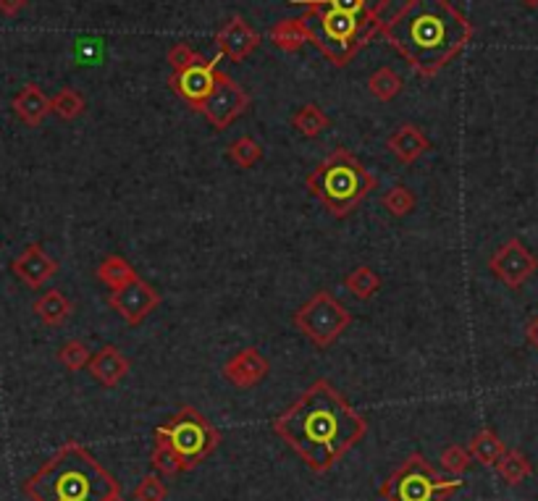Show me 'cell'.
Segmentation results:
<instances>
[{"label": "cell", "instance_id": "34", "mask_svg": "<svg viewBox=\"0 0 538 501\" xmlns=\"http://www.w3.org/2000/svg\"><path fill=\"white\" fill-rule=\"evenodd\" d=\"M470 465H473V454H470V449L467 447L452 444V447H447L441 451V468L449 475L467 473Z\"/></svg>", "mask_w": 538, "mask_h": 501}, {"label": "cell", "instance_id": "10", "mask_svg": "<svg viewBox=\"0 0 538 501\" xmlns=\"http://www.w3.org/2000/svg\"><path fill=\"white\" fill-rule=\"evenodd\" d=\"M218 81H221L218 61H207V58H203V61L195 63V66H187V69H181V71H174L168 84H171V90L179 95L187 106L200 113V108L206 106L207 98L216 92Z\"/></svg>", "mask_w": 538, "mask_h": 501}, {"label": "cell", "instance_id": "11", "mask_svg": "<svg viewBox=\"0 0 538 501\" xmlns=\"http://www.w3.org/2000/svg\"><path fill=\"white\" fill-rule=\"evenodd\" d=\"M250 103H253V100H250V95L242 90V84H236L229 74H221V81H218L216 92L207 98V103L200 108V113L210 121V127H213L216 132H224V129H229L239 116L247 113Z\"/></svg>", "mask_w": 538, "mask_h": 501}, {"label": "cell", "instance_id": "8", "mask_svg": "<svg viewBox=\"0 0 538 501\" xmlns=\"http://www.w3.org/2000/svg\"><path fill=\"white\" fill-rule=\"evenodd\" d=\"M300 334L318 349H329L352 323L350 310L333 297L331 291L321 289L292 316Z\"/></svg>", "mask_w": 538, "mask_h": 501}, {"label": "cell", "instance_id": "14", "mask_svg": "<svg viewBox=\"0 0 538 501\" xmlns=\"http://www.w3.org/2000/svg\"><path fill=\"white\" fill-rule=\"evenodd\" d=\"M268 360L263 357V352L257 346H247V349H239L234 357H229V363L224 365V378L229 381L231 386L236 389H253L257 383L265 381L268 375Z\"/></svg>", "mask_w": 538, "mask_h": 501}, {"label": "cell", "instance_id": "18", "mask_svg": "<svg viewBox=\"0 0 538 501\" xmlns=\"http://www.w3.org/2000/svg\"><path fill=\"white\" fill-rule=\"evenodd\" d=\"M14 110L26 127H40L48 118V113H53L51 98L37 84H24L14 98Z\"/></svg>", "mask_w": 538, "mask_h": 501}, {"label": "cell", "instance_id": "3", "mask_svg": "<svg viewBox=\"0 0 538 501\" xmlns=\"http://www.w3.org/2000/svg\"><path fill=\"white\" fill-rule=\"evenodd\" d=\"M32 501H108L121 494V483L87 449L69 441L24 480Z\"/></svg>", "mask_w": 538, "mask_h": 501}, {"label": "cell", "instance_id": "1", "mask_svg": "<svg viewBox=\"0 0 538 501\" xmlns=\"http://www.w3.org/2000/svg\"><path fill=\"white\" fill-rule=\"evenodd\" d=\"M274 433L312 473H329L365 439L368 421L326 378H318L274 421Z\"/></svg>", "mask_w": 538, "mask_h": 501}, {"label": "cell", "instance_id": "22", "mask_svg": "<svg viewBox=\"0 0 538 501\" xmlns=\"http://www.w3.org/2000/svg\"><path fill=\"white\" fill-rule=\"evenodd\" d=\"M98 279L103 281L105 287L110 291H119L129 287L131 281H137L139 279V273L134 270V265L127 263L124 258H119V255H108L103 263L98 265Z\"/></svg>", "mask_w": 538, "mask_h": 501}, {"label": "cell", "instance_id": "32", "mask_svg": "<svg viewBox=\"0 0 538 501\" xmlns=\"http://www.w3.org/2000/svg\"><path fill=\"white\" fill-rule=\"evenodd\" d=\"M166 496H168V486L158 473L145 475L131 491L134 501H166Z\"/></svg>", "mask_w": 538, "mask_h": 501}, {"label": "cell", "instance_id": "15", "mask_svg": "<svg viewBox=\"0 0 538 501\" xmlns=\"http://www.w3.org/2000/svg\"><path fill=\"white\" fill-rule=\"evenodd\" d=\"M11 270L16 273L19 281H24L29 289H40L58 273V263L40 244H29V247H24V252L11 263Z\"/></svg>", "mask_w": 538, "mask_h": 501}, {"label": "cell", "instance_id": "36", "mask_svg": "<svg viewBox=\"0 0 538 501\" xmlns=\"http://www.w3.org/2000/svg\"><path fill=\"white\" fill-rule=\"evenodd\" d=\"M26 5V0H0V14L3 16H16Z\"/></svg>", "mask_w": 538, "mask_h": 501}, {"label": "cell", "instance_id": "31", "mask_svg": "<svg viewBox=\"0 0 538 501\" xmlns=\"http://www.w3.org/2000/svg\"><path fill=\"white\" fill-rule=\"evenodd\" d=\"M90 360H92L90 346H87L84 342H79V339H72V342H66L61 349H58V363H61L66 370H72V373L87 368V365H90Z\"/></svg>", "mask_w": 538, "mask_h": 501}, {"label": "cell", "instance_id": "12", "mask_svg": "<svg viewBox=\"0 0 538 501\" xmlns=\"http://www.w3.org/2000/svg\"><path fill=\"white\" fill-rule=\"evenodd\" d=\"M160 299L163 297L158 294V289H153L150 284H145L142 279H137L124 289L110 291L108 305L127 326H139L160 305Z\"/></svg>", "mask_w": 538, "mask_h": 501}, {"label": "cell", "instance_id": "16", "mask_svg": "<svg viewBox=\"0 0 538 501\" xmlns=\"http://www.w3.org/2000/svg\"><path fill=\"white\" fill-rule=\"evenodd\" d=\"M87 370H90V375H92L103 389H113V386H119V383L127 378L129 370H131V363H129V357L119 346L108 344V346L98 349V352L92 354Z\"/></svg>", "mask_w": 538, "mask_h": 501}, {"label": "cell", "instance_id": "23", "mask_svg": "<svg viewBox=\"0 0 538 501\" xmlns=\"http://www.w3.org/2000/svg\"><path fill=\"white\" fill-rule=\"evenodd\" d=\"M470 454H473V462H481V465H486V468H496V462L504 457V441L491 430V428H484V430H478L476 436H473V441H470Z\"/></svg>", "mask_w": 538, "mask_h": 501}, {"label": "cell", "instance_id": "25", "mask_svg": "<svg viewBox=\"0 0 538 501\" xmlns=\"http://www.w3.org/2000/svg\"><path fill=\"white\" fill-rule=\"evenodd\" d=\"M368 92L376 98V100H381V103H389V100H394L399 92H402V77L394 71V69H376L370 77H368Z\"/></svg>", "mask_w": 538, "mask_h": 501}, {"label": "cell", "instance_id": "30", "mask_svg": "<svg viewBox=\"0 0 538 501\" xmlns=\"http://www.w3.org/2000/svg\"><path fill=\"white\" fill-rule=\"evenodd\" d=\"M381 205L384 211H389V215L394 218H405L410 215L412 208H415V194L405 184H394L384 197H381Z\"/></svg>", "mask_w": 538, "mask_h": 501}, {"label": "cell", "instance_id": "29", "mask_svg": "<svg viewBox=\"0 0 538 501\" xmlns=\"http://www.w3.org/2000/svg\"><path fill=\"white\" fill-rule=\"evenodd\" d=\"M226 156H229L231 163H236L239 168H253L255 163L263 160V147L257 145L253 137H239V139L231 142Z\"/></svg>", "mask_w": 538, "mask_h": 501}, {"label": "cell", "instance_id": "6", "mask_svg": "<svg viewBox=\"0 0 538 501\" xmlns=\"http://www.w3.org/2000/svg\"><path fill=\"white\" fill-rule=\"evenodd\" d=\"M155 444L168 447L184 465V473L200 468L221 444V433L206 415L189 404L179 407L166 422L155 428Z\"/></svg>", "mask_w": 538, "mask_h": 501}, {"label": "cell", "instance_id": "17", "mask_svg": "<svg viewBox=\"0 0 538 501\" xmlns=\"http://www.w3.org/2000/svg\"><path fill=\"white\" fill-rule=\"evenodd\" d=\"M386 147H389V153L399 160V163L410 165V163H415L420 156H426V153L431 150V139L423 134L420 127H415V124H402L397 132L389 134Z\"/></svg>", "mask_w": 538, "mask_h": 501}, {"label": "cell", "instance_id": "9", "mask_svg": "<svg viewBox=\"0 0 538 501\" xmlns=\"http://www.w3.org/2000/svg\"><path fill=\"white\" fill-rule=\"evenodd\" d=\"M488 270L504 287L520 289L523 284H528L533 279V273L538 270V258L520 239H510L488 258Z\"/></svg>", "mask_w": 538, "mask_h": 501}, {"label": "cell", "instance_id": "33", "mask_svg": "<svg viewBox=\"0 0 538 501\" xmlns=\"http://www.w3.org/2000/svg\"><path fill=\"white\" fill-rule=\"evenodd\" d=\"M150 465H153V470L160 477H174V475L184 473V465H181L179 457L168 447H163V444H155L153 454H150Z\"/></svg>", "mask_w": 538, "mask_h": 501}, {"label": "cell", "instance_id": "19", "mask_svg": "<svg viewBox=\"0 0 538 501\" xmlns=\"http://www.w3.org/2000/svg\"><path fill=\"white\" fill-rule=\"evenodd\" d=\"M289 3H297V5H308V8H336V11H344V14H352L358 19L365 22H381V14L389 8L391 0H289Z\"/></svg>", "mask_w": 538, "mask_h": 501}, {"label": "cell", "instance_id": "37", "mask_svg": "<svg viewBox=\"0 0 538 501\" xmlns=\"http://www.w3.org/2000/svg\"><path fill=\"white\" fill-rule=\"evenodd\" d=\"M528 342L538 349V316L528 323Z\"/></svg>", "mask_w": 538, "mask_h": 501}, {"label": "cell", "instance_id": "5", "mask_svg": "<svg viewBox=\"0 0 538 501\" xmlns=\"http://www.w3.org/2000/svg\"><path fill=\"white\" fill-rule=\"evenodd\" d=\"M305 24L310 32V43L331 61L333 66H347L355 55L373 43L376 34H381V22H365L352 14L336 11V8H308Z\"/></svg>", "mask_w": 538, "mask_h": 501}, {"label": "cell", "instance_id": "27", "mask_svg": "<svg viewBox=\"0 0 538 501\" xmlns=\"http://www.w3.org/2000/svg\"><path fill=\"white\" fill-rule=\"evenodd\" d=\"M496 473L502 475V480H504V483H510V486H520L528 475L533 473V468H531V462H528V457H525L523 451H517V449H507V451H504V457L496 462Z\"/></svg>", "mask_w": 538, "mask_h": 501}, {"label": "cell", "instance_id": "7", "mask_svg": "<svg viewBox=\"0 0 538 501\" xmlns=\"http://www.w3.org/2000/svg\"><path fill=\"white\" fill-rule=\"evenodd\" d=\"M462 486L460 475L441 477L434 465L420 451H415L381 483L379 496L384 501H447Z\"/></svg>", "mask_w": 538, "mask_h": 501}, {"label": "cell", "instance_id": "26", "mask_svg": "<svg viewBox=\"0 0 538 501\" xmlns=\"http://www.w3.org/2000/svg\"><path fill=\"white\" fill-rule=\"evenodd\" d=\"M344 287H347L350 294H355L358 299H370L376 291L381 289V276L370 265H358L355 270L347 273Z\"/></svg>", "mask_w": 538, "mask_h": 501}, {"label": "cell", "instance_id": "2", "mask_svg": "<svg viewBox=\"0 0 538 501\" xmlns=\"http://www.w3.org/2000/svg\"><path fill=\"white\" fill-rule=\"evenodd\" d=\"M473 24L452 0H408L381 27V37L415 74L436 77L473 40Z\"/></svg>", "mask_w": 538, "mask_h": 501}, {"label": "cell", "instance_id": "38", "mask_svg": "<svg viewBox=\"0 0 538 501\" xmlns=\"http://www.w3.org/2000/svg\"><path fill=\"white\" fill-rule=\"evenodd\" d=\"M523 5H528V8H538V0H520Z\"/></svg>", "mask_w": 538, "mask_h": 501}, {"label": "cell", "instance_id": "13", "mask_svg": "<svg viewBox=\"0 0 538 501\" xmlns=\"http://www.w3.org/2000/svg\"><path fill=\"white\" fill-rule=\"evenodd\" d=\"M216 48H218L221 58H229L231 63H239L260 48V34L245 22V16L234 14L226 19V24L218 29Z\"/></svg>", "mask_w": 538, "mask_h": 501}, {"label": "cell", "instance_id": "39", "mask_svg": "<svg viewBox=\"0 0 538 501\" xmlns=\"http://www.w3.org/2000/svg\"><path fill=\"white\" fill-rule=\"evenodd\" d=\"M108 501H127V499H124L121 494H116V496H110V499H108Z\"/></svg>", "mask_w": 538, "mask_h": 501}, {"label": "cell", "instance_id": "28", "mask_svg": "<svg viewBox=\"0 0 538 501\" xmlns=\"http://www.w3.org/2000/svg\"><path fill=\"white\" fill-rule=\"evenodd\" d=\"M51 106L53 113L58 116V118H63V121H74L77 116L84 113V95L77 92V90H72V87H63V90H58L55 95L51 98Z\"/></svg>", "mask_w": 538, "mask_h": 501}, {"label": "cell", "instance_id": "20", "mask_svg": "<svg viewBox=\"0 0 538 501\" xmlns=\"http://www.w3.org/2000/svg\"><path fill=\"white\" fill-rule=\"evenodd\" d=\"M32 310H34V316L40 317L45 326L58 328V326H63V323L72 317V313H74V305H72V299H69V297H66L61 289H51V291H45V294H40V297L34 299Z\"/></svg>", "mask_w": 538, "mask_h": 501}, {"label": "cell", "instance_id": "35", "mask_svg": "<svg viewBox=\"0 0 538 501\" xmlns=\"http://www.w3.org/2000/svg\"><path fill=\"white\" fill-rule=\"evenodd\" d=\"M203 58H206V55L192 51L187 43H177V45L168 51V63H171L174 71H181V69H187V66H195V63H200Z\"/></svg>", "mask_w": 538, "mask_h": 501}, {"label": "cell", "instance_id": "24", "mask_svg": "<svg viewBox=\"0 0 538 501\" xmlns=\"http://www.w3.org/2000/svg\"><path fill=\"white\" fill-rule=\"evenodd\" d=\"M292 127L303 134V137L315 139V137H321V134L331 127V118L326 116V110H323L321 106L308 103V106H303L297 113H294V116H292Z\"/></svg>", "mask_w": 538, "mask_h": 501}, {"label": "cell", "instance_id": "21", "mask_svg": "<svg viewBox=\"0 0 538 501\" xmlns=\"http://www.w3.org/2000/svg\"><path fill=\"white\" fill-rule=\"evenodd\" d=\"M271 43L283 51V53H297L303 51L310 43L308 24H305V16H297V19H282L279 24H274L268 32Z\"/></svg>", "mask_w": 538, "mask_h": 501}, {"label": "cell", "instance_id": "4", "mask_svg": "<svg viewBox=\"0 0 538 501\" xmlns=\"http://www.w3.org/2000/svg\"><path fill=\"white\" fill-rule=\"evenodd\" d=\"M305 184L329 215L341 221L358 211L360 203L376 189L379 179L350 150H333L329 158H323L310 171Z\"/></svg>", "mask_w": 538, "mask_h": 501}]
</instances>
